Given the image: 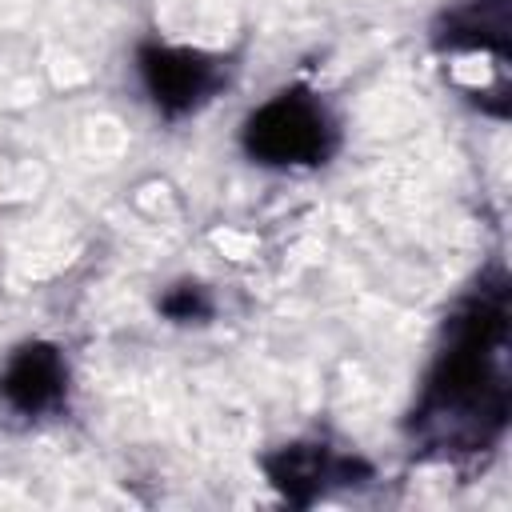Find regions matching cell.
Returning a JSON list of instances; mask_svg holds the SVG:
<instances>
[{
    "label": "cell",
    "instance_id": "obj_2",
    "mask_svg": "<svg viewBox=\"0 0 512 512\" xmlns=\"http://www.w3.org/2000/svg\"><path fill=\"white\" fill-rule=\"evenodd\" d=\"M244 148L252 160L272 168L324 164L336 148V124L324 104L300 88L272 96L244 124Z\"/></svg>",
    "mask_w": 512,
    "mask_h": 512
},
{
    "label": "cell",
    "instance_id": "obj_5",
    "mask_svg": "<svg viewBox=\"0 0 512 512\" xmlns=\"http://www.w3.org/2000/svg\"><path fill=\"white\" fill-rule=\"evenodd\" d=\"M436 40L444 48H496V56H504L508 0H464V4H456Z\"/></svg>",
    "mask_w": 512,
    "mask_h": 512
},
{
    "label": "cell",
    "instance_id": "obj_6",
    "mask_svg": "<svg viewBox=\"0 0 512 512\" xmlns=\"http://www.w3.org/2000/svg\"><path fill=\"white\" fill-rule=\"evenodd\" d=\"M268 472H272V480L292 496L300 484L324 488V484H332V480H348V476L360 472V464L348 460V456H336V452L324 448V444H308V448L296 444V448H284L276 460H268Z\"/></svg>",
    "mask_w": 512,
    "mask_h": 512
},
{
    "label": "cell",
    "instance_id": "obj_3",
    "mask_svg": "<svg viewBox=\"0 0 512 512\" xmlns=\"http://www.w3.org/2000/svg\"><path fill=\"white\" fill-rule=\"evenodd\" d=\"M140 72H144V84H148L156 108L168 112V116H180V112L196 108L224 80V72L212 56L188 52V48H144L140 52Z\"/></svg>",
    "mask_w": 512,
    "mask_h": 512
},
{
    "label": "cell",
    "instance_id": "obj_1",
    "mask_svg": "<svg viewBox=\"0 0 512 512\" xmlns=\"http://www.w3.org/2000/svg\"><path fill=\"white\" fill-rule=\"evenodd\" d=\"M412 440L440 460L484 456L508 428V280L496 268L444 324V348L412 408Z\"/></svg>",
    "mask_w": 512,
    "mask_h": 512
},
{
    "label": "cell",
    "instance_id": "obj_4",
    "mask_svg": "<svg viewBox=\"0 0 512 512\" xmlns=\"http://www.w3.org/2000/svg\"><path fill=\"white\" fill-rule=\"evenodd\" d=\"M0 392H4V400L16 412L40 416V412H48V408H56L64 400V392H68V368H64V360H60L56 348H48V344H24L8 360V368L0 376Z\"/></svg>",
    "mask_w": 512,
    "mask_h": 512
}]
</instances>
